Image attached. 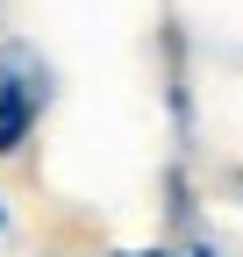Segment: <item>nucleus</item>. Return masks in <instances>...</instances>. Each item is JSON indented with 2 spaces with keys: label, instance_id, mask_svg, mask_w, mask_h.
<instances>
[{
  "label": "nucleus",
  "instance_id": "obj_1",
  "mask_svg": "<svg viewBox=\"0 0 243 257\" xmlns=\"http://www.w3.org/2000/svg\"><path fill=\"white\" fill-rule=\"evenodd\" d=\"M43 93H50V72L22 43L0 50V150H22L29 143V121L43 114Z\"/></svg>",
  "mask_w": 243,
  "mask_h": 257
},
{
  "label": "nucleus",
  "instance_id": "obj_2",
  "mask_svg": "<svg viewBox=\"0 0 243 257\" xmlns=\"http://www.w3.org/2000/svg\"><path fill=\"white\" fill-rule=\"evenodd\" d=\"M0 221H8V214H0Z\"/></svg>",
  "mask_w": 243,
  "mask_h": 257
}]
</instances>
